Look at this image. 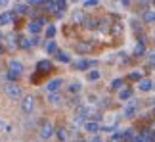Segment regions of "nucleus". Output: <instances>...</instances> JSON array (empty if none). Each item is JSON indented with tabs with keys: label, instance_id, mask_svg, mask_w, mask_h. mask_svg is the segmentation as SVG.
<instances>
[{
	"label": "nucleus",
	"instance_id": "nucleus-1",
	"mask_svg": "<svg viewBox=\"0 0 155 142\" xmlns=\"http://www.w3.org/2000/svg\"><path fill=\"white\" fill-rule=\"evenodd\" d=\"M4 92L10 100H21L23 98V90L17 83H8V85L4 86Z\"/></svg>",
	"mask_w": 155,
	"mask_h": 142
},
{
	"label": "nucleus",
	"instance_id": "nucleus-2",
	"mask_svg": "<svg viewBox=\"0 0 155 142\" xmlns=\"http://www.w3.org/2000/svg\"><path fill=\"white\" fill-rule=\"evenodd\" d=\"M35 96H25V98H21V111L25 115H31L33 111H35Z\"/></svg>",
	"mask_w": 155,
	"mask_h": 142
},
{
	"label": "nucleus",
	"instance_id": "nucleus-3",
	"mask_svg": "<svg viewBox=\"0 0 155 142\" xmlns=\"http://www.w3.org/2000/svg\"><path fill=\"white\" fill-rule=\"evenodd\" d=\"M54 133H56V127H54V123H50V121H46L44 125L40 127V137H42L44 140L52 138V137H54Z\"/></svg>",
	"mask_w": 155,
	"mask_h": 142
},
{
	"label": "nucleus",
	"instance_id": "nucleus-4",
	"mask_svg": "<svg viewBox=\"0 0 155 142\" xmlns=\"http://www.w3.org/2000/svg\"><path fill=\"white\" fill-rule=\"evenodd\" d=\"M44 25H46V19H44V17H40V19H35V21L29 23V33L37 35V33H40V29H42Z\"/></svg>",
	"mask_w": 155,
	"mask_h": 142
},
{
	"label": "nucleus",
	"instance_id": "nucleus-5",
	"mask_svg": "<svg viewBox=\"0 0 155 142\" xmlns=\"http://www.w3.org/2000/svg\"><path fill=\"white\" fill-rule=\"evenodd\" d=\"M82 129H84L86 133H90V134H98L100 131H102V127H100V123H98V121H84Z\"/></svg>",
	"mask_w": 155,
	"mask_h": 142
},
{
	"label": "nucleus",
	"instance_id": "nucleus-6",
	"mask_svg": "<svg viewBox=\"0 0 155 142\" xmlns=\"http://www.w3.org/2000/svg\"><path fill=\"white\" fill-rule=\"evenodd\" d=\"M61 85H63V79L61 77H56V79H52L48 85H46V88H48V92H58L59 88H61Z\"/></svg>",
	"mask_w": 155,
	"mask_h": 142
},
{
	"label": "nucleus",
	"instance_id": "nucleus-7",
	"mask_svg": "<svg viewBox=\"0 0 155 142\" xmlns=\"http://www.w3.org/2000/svg\"><path fill=\"white\" fill-rule=\"evenodd\" d=\"M12 21H14V12H4V14H0V27L10 25Z\"/></svg>",
	"mask_w": 155,
	"mask_h": 142
},
{
	"label": "nucleus",
	"instance_id": "nucleus-8",
	"mask_svg": "<svg viewBox=\"0 0 155 142\" xmlns=\"http://www.w3.org/2000/svg\"><path fill=\"white\" fill-rule=\"evenodd\" d=\"M8 67H10V71H14V73H17V75L23 73V63H21L19 60H10Z\"/></svg>",
	"mask_w": 155,
	"mask_h": 142
},
{
	"label": "nucleus",
	"instance_id": "nucleus-9",
	"mask_svg": "<svg viewBox=\"0 0 155 142\" xmlns=\"http://www.w3.org/2000/svg\"><path fill=\"white\" fill-rule=\"evenodd\" d=\"M61 102H63L61 94H58V92H50L48 94V104H52V106H61Z\"/></svg>",
	"mask_w": 155,
	"mask_h": 142
},
{
	"label": "nucleus",
	"instance_id": "nucleus-10",
	"mask_svg": "<svg viewBox=\"0 0 155 142\" xmlns=\"http://www.w3.org/2000/svg\"><path fill=\"white\" fill-rule=\"evenodd\" d=\"M37 69L42 71V73H48V71H52V62L50 60H40L37 63Z\"/></svg>",
	"mask_w": 155,
	"mask_h": 142
},
{
	"label": "nucleus",
	"instance_id": "nucleus-11",
	"mask_svg": "<svg viewBox=\"0 0 155 142\" xmlns=\"http://www.w3.org/2000/svg\"><path fill=\"white\" fill-rule=\"evenodd\" d=\"M138 88H140V90H151V88H153V81L151 79H140V83H138Z\"/></svg>",
	"mask_w": 155,
	"mask_h": 142
},
{
	"label": "nucleus",
	"instance_id": "nucleus-12",
	"mask_svg": "<svg viewBox=\"0 0 155 142\" xmlns=\"http://www.w3.org/2000/svg\"><path fill=\"white\" fill-rule=\"evenodd\" d=\"M92 66H96V62H90V60H79V62L75 63V67H77V69H82V71L88 69V67H92Z\"/></svg>",
	"mask_w": 155,
	"mask_h": 142
},
{
	"label": "nucleus",
	"instance_id": "nucleus-13",
	"mask_svg": "<svg viewBox=\"0 0 155 142\" xmlns=\"http://www.w3.org/2000/svg\"><path fill=\"white\" fill-rule=\"evenodd\" d=\"M132 98V88H123L119 90V100H130Z\"/></svg>",
	"mask_w": 155,
	"mask_h": 142
},
{
	"label": "nucleus",
	"instance_id": "nucleus-14",
	"mask_svg": "<svg viewBox=\"0 0 155 142\" xmlns=\"http://www.w3.org/2000/svg\"><path fill=\"white\" fill-rule=\"evenodd\" d=\"M56 58L59 62H63V63H69L71 62V56L67 54V52H61V50H58V54H56Z\"/></svg>",
	"mask_w": 155,
	"mask_h": 142
},
{
	"label": "nucleus",
	"instance_id": "nucleus-15",
	"mask_svg": "<svg viewBox=\"0 0 155 142\" xmlns=\"http://www.w3.org/2000/svg\"><path fill=\"white\" fill-rule=\"evenodd\" d=\"M46 52H48V54H58V42L56 40H50V42L46 44Z\"/></svg>",
	"mask_w": 155,
	"mask_h": 142
},
{
	"label": "nucleus",
	"instance_id": "nucleus-16",
	"mask_svg": "<svg viewBox=\"0 0 155 142\" xmlns=\"http://www.w3.org/2000/svg\"><path fill=\"white\" fill-rule=\"evenodd\" d=\"M144 21L146 23H155V12L153 10H147L144 14Z\"/></svg>",
	"mask_w": 155,
	"mask_h": 142
},
{
	"label": "nucleus",
	"instance_id": "nucleus-17",
	"mask_svg": "<svg viewBox=\"0 0 155 142\" xmlns=\"http://www.w3.org/2000/svg\"><path fill=\"white\" fill-rule=\"evenodd\" d=\"M17 44L21 46V48H31V39H25V37H19V40H17Z\"/></svg>",
	"mask_w": 155,
	"mask_h": 142
},
{
	"label": "nucleus",
	"instance_id": "nucleus-18",
	"mask_svg": "<svg viewBox=\"0 0 155 142\" xmlns=\"http://www.w3.org/2000/svg\"><path fill=\"white\" fill-rule=\"evenodd\" d=\"M134 54H136V56H144V54H146V46H144V42H142V40H140L138 44H136Z\"/></svg>",
	"mask_w": 155,
	"mask_h": 142
},
{
	"label": "nucleus",
	"instance_id": "nucleus-19",
	"mask_svg": "<svg viewBox=\"0 0 155 142\" xmlns=\"http://www.w3.org/2000/svg\"><path fill=\"white\" fill-rule=\"evenodd\" d=\"M123 79H113L111 81V88H113V90H123Z\"/></svg>",
	"mask_w": 155,
	"mask_h": 142
},
{
	"label": "nucleus",
	"instance_id": "nucleus-20",
	"mask_svg": "<svg viewBox=\"0 0 155 142\" xmlns=\"http://www.w3.org/2000/svg\"><path fill=\"white\" fill-rule=\"evenodd\" d=\"M15 12H17V14H27V12H29V4H15Z\"/></svg>",
	"mask_w": 155,
	"mask_h": 142
},
{
	"label": "nucleus",
	"instance_id": "nucleus-21",
	"mask_svg": "<svg viewBox=\"0 0 155 142\" xmlns=\"http://www.w3.org/2000/svg\"><path fill=\"white\" fill-rule=\"evenodd\" d=\"M134 137H136V134H134L132 129H124V131H123V138H127V140L132 142V138H134Z\"/></svg>",
	"mask_w": 155,
	"mask_h": 142
},
{
	"label": "nucleus",
	"instance_id": "nucleus-22",
	"mask_svg": "<svg viewBox=\"0 0 155 142\" xmlns=\"http://www.w3.org/2000/svg\"><path fill=\"white\" fill-rule=\"evenodd\" d=\"M56 31H58L56 25H48V27H46V37H48V39H54V37H56Z\"/></svg>",
	"mask_w": 155,
	"mask_h": 142
},
{
	"label": "nucleus",
	"instance_id": "nucleus-23",
	"mask_svg": "<svg viewBox=\"0 0 155 142\" xmlns=\"http://www.w3.org/2000/svg\"><path fill=\"white\" fill-rule=\"evenodd\" d=\"M79 90H81V83H79V81H73V83H71V85H69V92L77 94Z\"/></svg>",
	"mask_w": 155,
	"mask_h": 142
},
{
	"label": "nucleus",
	"instance_id": "nucleus-24",
	"mask_svg": "<svg viewBox=\"0 0 155 142\" xmlns=\"http://www.w3.org/2000/svg\"><path fill=\"white\" fill-rule=\"evenodd\" d=\"M6 79H8V83H15L17 79H19V75H17V73H14V71H10V69H8V73H6Z\"/></svg>",
	"mask_w": 155,
	"mask_h": 142
},
{
	"label": "nucleus",
	"instance_id": "nucleus-25",
	"mask_svg": "<svg viewBox=\"0 0 155 142\" xmlns=\"http://www.w3.org/2000/svg\"><path fill=\"white\" fill-rule=\"evenodd\" d=\"M100 75H102V73H100L98 69H92L90 73H88V79H90V81H98V79H100Z\"/></svg>",
	"mask_w": 155,
	"mask_h": 142
},
{
	"label": "nucleus",
	"instance_id": "nucleus-26",
	"mask_svg": "<svg viewBox=\"0 0 155 142\" xmlns=\"http://www.w3.org/2000/svg\"><path fill=\"white\" fill-rule=\"evenodd\" d=\"M117 140H123V131H117L111 134V142H117Z\"/></svg>",
	"mask_w": 155,
	"mask_h": 142
},
{
	"label": "nucleus",
	"instance_id": "nucleus-27",
	"mask_svg": "<svg viewBox=\"0 0 155 142\" xmlns=\"http://www.w3.org/2000/svg\"><path fill=\"white\" fill-rule=\"evenodd\" d=\"M82 6H84V8H92V6H98V0H84V2H82Z\"/></svg>",
	"mask_w": 155,
	"mask_h": 142
},
{
	"label": "nucleus",
	"instance_id": "nucleus-28",
	"mask_svg": "<svg viewBox=\"0 0 155 142\" xmlns=\"http://www.w3.org/2000/svg\"><path fill=\"white\" fill-rule=\"evenodd\" d=\"M128 79H130V81H138V83H140V73H138V71H132V73L128 75Z\"/></svg>",
	"mask_w": 155,
	"mask_h": 142
},
{
	"label": "nucleus",
	"instance_id": "nucleus-29",
	"mask_svg": "<svg viewBox=\"0 0 155 142\" xmlns=\"http://www.w3.org/2000/svg\"><path fill=\"white\" fill-rule=\"evenodd\" d=\"M73 19H75L77 23H81L82 19H84V15H82V14H81V12H75V14H73Z\"/></svg>",
	"mask_w": 155,
	"mask_h": 142
},
{
	"label": "nucleus",
	"instance_id": "nucleus-30",
	"mask_svg": "<svg viewBox=\"0 0 155 142\" xmlns=\"http://www.w3.org/2000/svg\"><path fill=\"white\" fill-rule=\"evenodd\" d=\"M58 134H59V138H61V142H65V140H67V131H65V129H59V131H58Z\"/></svg>",
	"mask_w": 155,
	"mask_h": 142
},
{
	"label": "nucleus",
	"instance_id": "nucleus-31",
	"mask_svg": "<svg viewBox=\"0 0 155 142\" xmlns=\"http://www.w3.org/2000/svg\"><path fill=\"white\" fill-rule=\"evenodd\" d=\"M38 42H40V39H38V37H31V44H33V46H37Z\"/></svg>",
	"mask_w": 155,
	"mask_h": 142
},
{
	"label": "nucleus",
	"instance_id": "nucleus-32",
	"mask_svg": "<svg viewBox=\"0 0 155 142\" xmlns=\"http://www.w3.org/2000/svg\"><path fill=\"white\" fill-rule=\"evenodd\" d=\"M6 127H8V125H6V123H4L2 119H0V133H2V131H6Z\"/></svg>",
	"mask_w": 155,
	"mask_h": 142
},
{
	"label": "nucleus",
	"instance_id": "nucleus-33",
	"mask_svg": "<svg viewBox=\"0 0 155 142\" xmlns=\"http://www.w3.org/2000/svg\"><path fill=\"white\" fill-rule=\"evenodd\" d=\"M90 142H102V138H100V137H98V134H94V138H92Z\"/></svg>",
	"mask_w": 155,
	"mask_h": 142
},
{
	"label": "nucleus",
	"instance_id": "nucleus-34",
	"mask_svg": "<svg viewBox=\"0 0 155 142\" xmlns=\"http://www.w3.org/2000/svg\"><path fill=\"white\" fill-rule=\"evenodd\" d=\"M150 62H155V52H151V54H150Z\"/></svg>",
	"mask_w": 155,
	"mask_h": 142
},
{
	"label": "nucleus",
	"instance_id": "nucleus-35",
	"mask_svg": "<svg viewBox=\"0 0 155 142\" xmlns=\"http://www.w3.org/2000/svg\"><path fill=\"white\" fill-rule=\"evenodd\" d=\"M0 6H8V2H6V0H0Z\"/></svg>",
	"mask_w": 155,
	"mask_h": 142
},
{
	"label": "nucleus",
	"instance_id": "nucleus-36",
	"mask_svg": "<svg viewBox=\"0 0 155 142\" xmlns=\"http://www.w3.org/2000/svg\"><path fill=\"white\" fill-rule=\"evenodd\" d=\"M0 54H4V48H2V44H0Z\"/></svg>",
	"mask_w": 155,
	"mask_h": 142
},
{
	"label": "nucleus",
	"instance_id": "nucleus-37",
	"mask_svg": "<svg viewBox=\"0 0 155 142\" xmlns=\"http://www.w3.org/2000/svg\"><path fill=\"white\" fill-rule=\"evenodd\" d=\"M77 142H86V140H84V138H79V140H77Z\"/></svg>",
	"mask_w": 155,
	"mask_h": 142
}]
</instances>
